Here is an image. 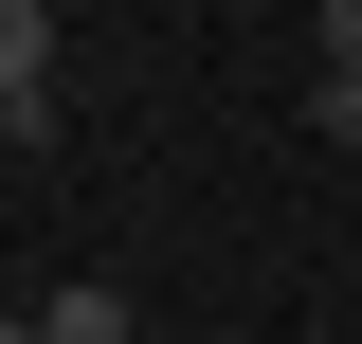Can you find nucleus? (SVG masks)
<instances>
[{
	"label": "nucleus",
	"instance_id": "7ed1b4c3",
	"mask_svg": "<svg viewBox=\"0 0 362 344\" xmlns=\"http://www.w3.org/2000/svg\"><path fill=\"white\" fill-rule=\"evenodd\" d=\"M308 127H326V145H362V73H326V91H308Z\"/></svg>",
	"mask_w": 362,
	"mask_h": 344
},
{
	"label": "nucleus",
	"instance_id": "20e7f679",
	"mask_svg": "<svg viewBox=\"0 0 362 344\" xmlns=\"http://www.w3.org/2000/svg\"><path fill=\"white\" fill-rule=\"evenodd\" d=\"M0 344H37V308H0Z\"/></svg>",
	"mask_w": 362,
	"mask_h": 344
},
{
	"label": "nucleus",
	"instance_id": "f03ea898",
	"mask_svg": "<svg viewBox=\"0 0 362 344\" xmlns=\"http://www.w3.org/2000/svg\"><path fill=\"white\" fill-rule=\"evenodd\" d=\"M37 344H145V308L90 272V290H54V308H37Z\"/></svg>",
	"mask_w": 362,
	"mask_h": 344
},
{
	"label": "nucleus",
	"instance_id": "f257e3e1",
	"mask_svg": "<svg viewBox=\"0 0 362 344\" xmlns=\"http://www.w3.org/2000/svg\"><path fill=\"white\" fill-rule=\"evenodd\" d=\"M37 109H54V0H0V127L37 145Z\"/></svg>",
	"mask_w": 362,
	"mask_h": 344
}]
</instances>
